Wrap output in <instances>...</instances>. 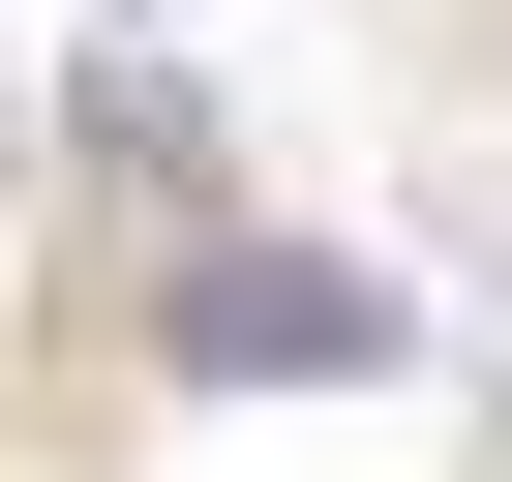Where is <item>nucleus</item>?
<instances>
[{
    "label": "nucleus",
    "instance_id": "nucleus-1",
    "mask_svg": "<svg viewBox=\"0 0 512 482\" xmlns=\"http://www.w3.org/2000/svg\"><path fill=\"white\" fill-rule=\"evenodd\" d=\"M151 332H181L211 392H362V362H392V272H332V241H211Z\"/></svg>",
    "mask_w": 512,
    "mask_h": 482
}]
</instances>
